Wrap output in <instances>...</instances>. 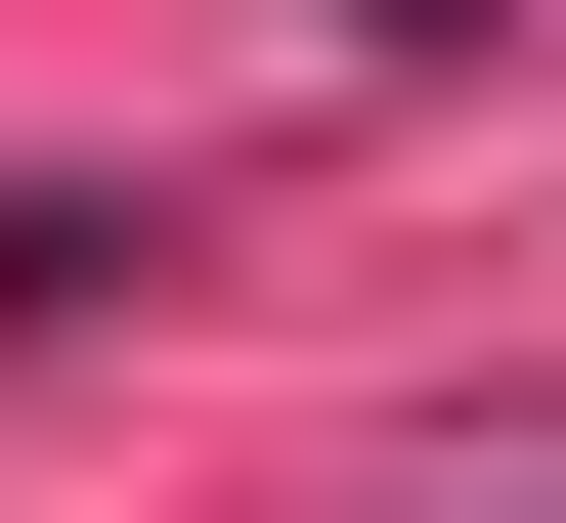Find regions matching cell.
I'll return each instance as SVG.
<instances>
[{
    "label": "cell",
    "mask_w": 566,
    "mask_h": 523,
    "mask_svg": "<svg viewBox=\"0 0 566 523\" xmlns=\"http://www.w3.org/2000/svg\"><path fill=\"white\" fill-rule=\"evenodd\" d=\"M349 44H436V0H349Z\"/></svg>",
    "instance_id": "cell-1"
}]
</instances>
